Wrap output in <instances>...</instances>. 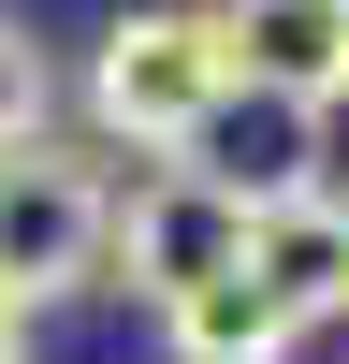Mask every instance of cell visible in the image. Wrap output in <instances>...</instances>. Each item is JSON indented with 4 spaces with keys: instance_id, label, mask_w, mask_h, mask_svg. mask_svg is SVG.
<instances>
[{
    "instance_id": "6da1fadb",
    "label": "cell",
    "mask_w": 349,
    "mask_h": 364,
    "mask_svg": "<svg viewBox=\"0 0 349 364\" xmlns=\"http://www.w3.org/2000/svg\"><path fill=\"white\" fill-rule=\"evenodd\" d=\"M233 117V58L204 0H131V15L87 44V132L116 161H204Z\"/></svg>"
},
{
    "instance_id": "7a4b0ae2",
    "label": "cell",
    "mask_w": 349,
    "mask_h": 364,
    "mask_svg": "<svg viewBox=\"0 0 349 364\" xmlns=\"http://www.w3.org/2000/svg\"><path fill=\"white\" fill-rule=\"evenodd\" d=\"M233 262H248V190L218 161H131V190L102 204V291L174 306V291L233 277Z\"/></svg>"
},
{
    "instance_id": "3957f363",
    "label": "cell",
    "mask_w": 349,
    "mask_h": 364,
    "mask_svg": "<svg viewBox=\"0 0 349 364\" xmlns=\"http://www.w3.org/2000/svg\"><path fill=\"white\" fill-rule=\"evenodd\" d=\"M102 204H116V175L87 146H58V132L0 146V306L15 321L102 291Z\"/></svg>"
},
{
    "instance_id": "277c9868",
    "label": "cell",
    "mask_w": 349,
    "mask_h": 364,
    "mask_svg": "<svg viewBox=\"0 0 349 364\" xmlns=\"http://www.w3.org/2000/svg\"><path fill=\"white\" fill-rule=\"evenodd\" d=\"M233 58V102H277V117H335L349 102V0H204Z\"/></svg>"
},
{
    "instance_id": "5b68a950",
    "label": "cell",
    "mask_w": 349,
    "mask_h": 364,
    "mask_svg": "<svg viewBox=\"0 0 349 364\" xmlns=\"http://www.w3.org/2000/svg\"><path fill=\"white\" fill-rule=\"evenodd\" d=\"M248 277L277 291V321L291 336H335L349 321V190H277V204H248Z\"/></svg>"
},
{
    "instance_id": "8992f818",
    "label": "cell",
    "mask_w": 349,
    "mask_h": 364,
    "mask_svg": "<svg viewBox=\"0 0 349 364\" xmlns=\"http://www.w3.org/2000/svg\"><path fill=\"white\" fill-rule=\"evenodd\" d=\"M145 321H160V364H291V350H306L248 262H233V277H204V291H174V306H145Z\"/></svg>"
},
{
    "instance_id": "52a82bcc",
    "label": "cell",
    "mask_w": 349,
    "mask_h": 364,
    "mask_svg": "<svg viewBox=\"0 0 349 364\" xmlns=\"http://www.w3.org/2000/svg\"><path fill=\"white\" fill-rule=\"evenodd\" d=\"M29 132H58V58L0 15V146H29Z\"/></svg>"
},
{
    "instance_id": "ba28073f",
    "label": "cell",
    "mask_w": 349,
    "mask_h": 364,
    "mask_svg": "<svg viewBox=\"0 0 349 364\" xmlns=\"http://www.w3.org/2000/svg\"><path fill=\"white\" fill-rule=\"evenodd\" d=\"M0 364H29V321H15V306H0Z\"/></svg>"
}]
</instances>
